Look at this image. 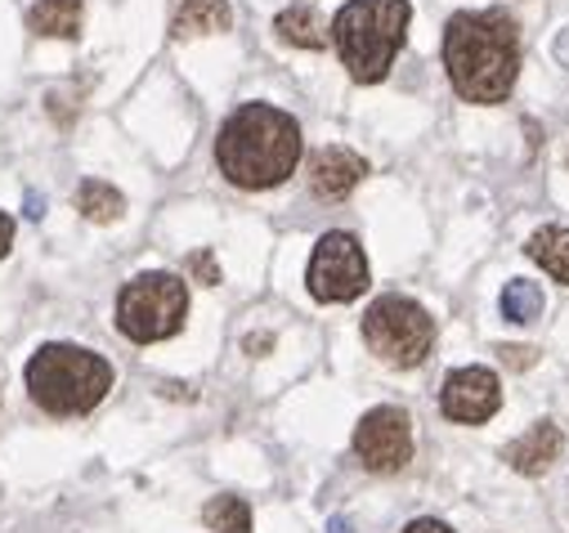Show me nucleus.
Listing matches in <instances>:
<instances>
[{
    "label": "nucleus",
    "mask_w": 569,
    "mask_h": 533,
    "mask_svg": "<svg viewBox=\"0 0 569 533\" xmlns=\"http://www.w3.org/2000/svg\"><path fill=\"white\" fill-rule=\"evenodd\" d=\"M202 520L216 533H251V506L242 497H211L202 506Z\"/></svg>",
    "instance_id": "f3484780"
},
{
    "label": "nucleus",
    "mask_w": 569,
    "mask_h": 533,
    "mask_svg": "<svg viewBox=\"0 0 569 533\" xmlns=\"http://www.w3.org/2000/svg\"><path fill=\"white\" fill-rule=\"evenodd\" d=\"M112 390V363L94 350L54 341L28 359V394L54 418H81Z\"/></svg>",
    "instance_id": "20e7f679"
},
{
    "label": "nucleus",
    "mask_w": 569,
    "mask_h": 533,
    "mask_svg": "<svg viewBox=\"0 0 569 533\" xmlns=\"http://www.w3.org/2000/svg\"><path fill=\"white\" fill-rule=\"evenodd\" d=\"M355 453L368 471L377 475H395L412 462V418L395 404L372 409L359 426H355Z\"/></svg>",
    "instance_id": "6e6552de"
},
{
    "label": "nucleus",
    "mask_w": 569,
    "mask_h": 533,
    "mask_svg": "<svg viewBox=\"0 0 569 533\" xmlns=\"http://www.w3.org/2000/svg\"><path fill=\"white\" fill-rule=\"evenodd\" d=\"M306 283H310V296L323 301V305H341V301H355L368 292V260H363V247L332 229L319 238L315 255H310V270H306Z\"/></svg>",
    "instance_id": "0eeeda50"
},
{
    "label": "nucleus",
    "mask_w": 569,
    "mask_h": 533,
    "mask_svg": "<svg viewBox=\"0 0 569 533\" xmlns=\"http://www.w3.org/2000/svg\"><path fill=\"white\" fill-rule=\"evenodd\" d=\"M77 207H81L86 220H94V224H112V220L126 211V198H121L112 184H103V180H86V184L77 189Z\"/></svg>",
    "instance_id": "dca6fc26"
},
{
    "label": "nucleus",
    "mask_w": 569,
    "mask_h": 533,
    "mask_svg": "<svg viewBox=\"0 0 569 533\" xmlns=\"http://www.w3.org/2000/svg\"><path fill=\"white\" fill-rule=\"evenodd\" d=\"M403 533H453L445 520H436V515H426V520H412Z\"/></svg>",
    "instance_id": "aec40b11"
},
{
    "label": "nucleus",
    "mask_w": 569,
    "mask_h": 533,
    "mask_svg": "<svg viewBox=\"0 0 569 533\" xmlns=\"http://www.w3.org/2000/svg\"><path fill=\"white\" fill-rule=\"evenodd\" d=\"M408 19H412L408 0H346L337 10L332 46L359 86H372L390 72V63L403 46Z\"/></svg>",
    "instance_id": "7ed1b4c3"
},
{
    "label": "nucleus",
    "mask_w": 569,
    "mask_h": 533,
    "mask_svg": "<svg viewBox=\"0 0 569 533\" xmlns=\"http://www.w3.org/2000/svg\"><path fill=\"white\" fill-rule=\"evenodd\" d=\"M10 242H14V220H10L6 211H0V255L10 251Z\"/></svg>",
    "instance_id": "4be33fe9"
},
{
    "label": "nucleus",
    "mask_w": 569,
    "mask_h": 533,
    "mask_svg": "<svg viewBox=\"0 0 569 533\" xmlns=\"http://www.w3.org/2000/svg\"><path fill=\"white\" fill-rule=\"evenodd\" d=\"M216 162L238 189H273L301 162V125L273 103H242L220 125Z\"/></svg>",
    "instance_id": "f03ea898"
},
{
    "label": "nucleus",
    "mask_w": 569,
    "mask_h": 533,
    "mask_svg": "<svg viewBox=\"0 0 569 533\" xmlns=\"http://www.w3.org/2000/svg\"><path fill=\"white\" fill-rule=\"evenodd\" d=\"M529 260L542 264V270L569 288V229L565 224H542L533 238H529Z\"/></svg>",
    "instance_id": "4468645a"
},
{
    "label": "nucleus",
    "mask_w": 569,
    "mask_h": 533,
    "mask_svg": "<svg viewBox=\"0 0 569 533\" xmlns=\"http://www.w3.org/2000/svg\"><path fill=\"white\" fill-rule=\"evenodd\" d=\"M502 359H507L511 368H529V363H533V350H516V345H502Z\"/></svg>",
    "instance_id": "412c9836"
},
{
    "label": "nucleus",
    "mask_w": 569,
    "mask_h": 533,
    "mask_svg": "<svg viewBox=\"0 0 569 533\" xmlns=\"http://www.w3.org/2000/svg\"><path fill=\"white\" fill-rule=\"evenodd\" d=\"M184 314H189V288L167 270L130 279L117 296V328L139 345L176 336L184 328Z\"/></svg>",
    "instance_id": "39448f33"
},
{
    "label": "nucleus",
    "mask_w": 569,
    "mask_h": 533,
    "mask_svg": "<svg viewBox=\"0 0 569 533\" xmlns=\"http://www.w3.org/2000/svg\"><path fill=\"white\" fill-rule=\"evenodd\" d=\"M560 444H565V435H560L556 422H533L520 440H511V444L502 449V462H507L511 471H520V475H542V471H551V462L560 457Z\"/></svg>",
    "instance_id": "9d476101"
},
{
    "label": "nucleus",
    "mask_w": 569,
    "mask_h": 533,
    "mask_svg": "<svg viewBox=\"0 0 569 533\" xmlns=\"http://www.w3.org/2000/svg\"><path fill=\"white\" fill-rule=\"evenodd\" d=\"M328 533H350V520H332V524H328Z\"/></svg>",
    "instance_id": "b1692460"
},
{
    "label": "nucleus",
    "mask_w": 569,
    "mask_h": 533,
    "mask_svg": "<svg viewBox=\"0 0 569 533\" xmlns=\"http://www.w3.org/2000/svg\"><path fill=\"white\" fill-rule=\"evenodd\" d=\"M233 10L229 0H180L176 19H171V37H211V32H229Z\"/></svg>",
    "instance_id": "f8f14e48"
},
{
    "label": "nucleus",
    "mask_w": 569,
    "mask_h": 533,
    "mask_svg": "<svg viewBox=\"0 0 569 533\" xmlns=\"http://www.w3.org/2000/svg\"><path fill=\"white\" fill-rule=\"evenodd\" d=\"M189 270H193L202 283H211V288L220 283V270H216V255H211V251H198V255L189 260Z\"/></svg>",
    "instance_id": "6ab92c4d"
},
{
    "label": "nucleus",
    "mask_w": 569,
    "mask_h": 533,
    "mask_svg": "<svg viewBox=\"0 0 569 533\" xmlns=\"http://www.w3.org/2000/svg\"><path fill=\"white\" fill-rule=\"evenodd\" d=\"M28 215H32V220H41V215H46V202H41V198H37V193H32V198H28Z\"/></svg>",
    "instance_id": "5701e85b"
},
{
    "label": "nucleus",
    "mask_w": 569,
    "mask_h": 533,
    "mask_svg": "<svg viewBox=\"0 0 569 533\" xmlns=\"http://www.w3.org/2000/svg\"><path fill=\"white\" fill-rule=\"evenodd\" d=\"M502 314H507L511 323H533V319L542 314V292H538V283H529V279L507 283V292H502Z\"/></svg>",
    "instance_id": "a211bd4d"
},
{
    "label": "nucleus",
    "mask_w": 569,
    "mask_h": 533,
    "mask_svg": "<svg viewBox=\"0 0 569 533\" xmlns=\"http://www.w3.org/2000/svg\"><path fill=\"white\" fill-rule=\"evenodd\" d=\"M81 10H86V0H37L32 14H28V28H32L37 37L77 41V32H81Z\"/></svg>",
    "instance_id": "ddd939ff"
},
{
    "label": "nucleus",
    "mask_w": 569,
    "mask_h": 533,
    "mask_svg": "<svg viewBox=\"0 0 569 533\" xmlns=\"http://www.w3.org/2000/svg\"><path fill=\"white\" fill-rule=\"evenodd\" d=\"M363 341L377 359L395 368H417L436 345V323L408 296H381L363 314Z\"/></svg>",
    "instance_id": "423d86ee"
},
{
    "label": "nucleus",
    "mask_w": 569,
    "mask_h": 533,
    "mask_svg": "<svg viewBox=\"0 0 569 533\" xmlns=\"http://www.w3.org/2000/svg\"><path fill=\"white\" fill-rule=\"evenodd\" d=\"M502 409V385H498V372L489 368H458L445 376L440 385V413L449 422H462V426H476V422H489L493 413Z\"/></svg>",
    "instance_id": "1a4fd4ad"
},
{
    "label": "nucleus",
    "mask_w": 569,
    "mask_h": 533,
    "mask_svg": "<svg viewBox=\"0 0 569 533\" xmlns=\"http://www.w3.org/2000/svg\"><path fill=\"white\" fill-rule=\"evenodd\" d=\"M368 175V162L350 149H319L310 158V189L319 198H346Z\"/></svg>",
    "instance_id": "9b49d317"
},
{
    "label": "nucleus",
    "mask_w": 569,
    "mask_h": 533,
    "mask_svg": "<svg viewBox=\"0 0 569 533\" xmlns=\"http://www.w3.org/2000/svg\"><path fill=\"white\" fill-rule=\"evenodd\" d=\"M273 32L288 41V46H301V50H323L328 46V32L319 23V14L310 6H292V10H282L273 19Z\"/></svg>",
    "instance_id": "2eb2a0df"
},
{
    "label": "nucleus",
    "mask_w": 569,
    "mask_h": 533,
    "mask_svg": "<svg viewBox=\"0 0 569 533\" xmlns=\"http://www.w3.org/2000/svg\"><path fill=\"white\" fill-rule=\"evenodd\" d=\"M445 68L467 103H502L520 72V32L507 10H462L445 28Z\"/></svg>",
    "instance_id": "f257e3e1"
}]
</instances>
